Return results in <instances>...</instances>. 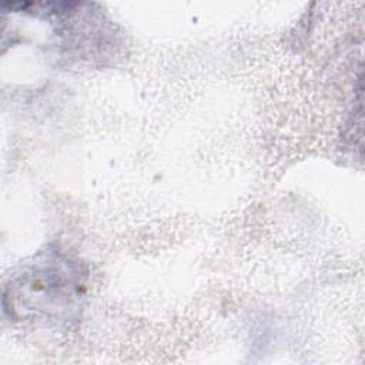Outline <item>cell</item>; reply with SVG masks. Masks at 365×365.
<instances>
[{
  "instance_id": "6da1fadb",
  "label": "cell",
  "mask_w": 365,
  "mask_h": 365,
  "mask_svg": "<svg viewBox=\"0 0 365 365\" xmlns=\"http://www.w3.org/2000/svg\"><path fill=\"white\" fill-rule=\"evenodd\" d=\"M81 279L70 261L46 257L21 271L3 294L4 311L16 317H60L80 297Z\"/></svg>"
}]
</instances>
